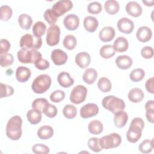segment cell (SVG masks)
<instances>
[{"label": "cell", "mask_w": 154, "mask_h": 154, "mask_svg": "<svg viewBox=\"0 0 154 154\" xmlns=\"http://www.w3.org/2000/svg\"><path fill=\"white\" fill-rule=\"evenodd\" d=\"M22 119L19 116H14L8 121L6 125L7 137L14 141L19 140L22 136Z\"/></svg>", "instance_id": "obj_1"}, {"label": "cell", "mask_w": 154, "mask_h": 154, "mask_svg": "<svg viewBox=\"0 0 154 154\" xmlns=\"http://www.w3.org/2000/svg\"><path fill=\"white\" fill-rule=\"evenodd\" d=\"M144 122L140 117L134 118L126 133V138L131 143H137L141 137Z\"/></svg>", "instance_id": "obj_2"}, {"label": "cell", "mask_w": 154, "mask_h": 154, "mask_svg": "<svg viewBox=\"0 0 154 154\" xmlns=\"http://www.w3.org/2000/svg\"><path fill=\"white\" fill-rule=\"evenodd\" d=\"M102 105L104 108L113 114L119 111H123L125 108V103L123 99L113 95L105 97L102 101Z\"/></svg>", "instance_id": "obj_3"}, {"label": "cell", "mask_w": 154, "mask_h": 154, "mask_svg": "<svg viewBox=\"0 0 154 154\" xmlns=\"http://www.w3.org/2000/svg\"><path fill=\"white\" fill-rule=\"evenodd\" d=\"M18 60L24 64H34L35 62L42 58V54L37 49L21 48L17 54Z\"/></svg>", "instance_id": "obj_4"}, {"label": "cell", "mask_w": 154, "mask_h": 154, "mask_svg": "<svg viewBox=\"0 0 154 154\" xmlns=\"http://www.w3.org/2000/svg\"><path fill=\"white\" fill-rule=\"evenodd\" d=\"M51 78L46 74L37 76L32 81L31 88L37 94H42L46 92L51 87Z\"/></svg>", "instance_id": "obj_5"}, {"label": "cell", "mask_w": 154, "mask_h": 154, "mask_svg": "<svg viewBox=\"0 0 154 154\" xmlns=\"http://www.w3.org/2000/svg\"><path fill=\"white\" fill-rule=\"evenodd\" d=\"M99 143L102 149L116 148L119 147L121 144L122 137L117 133H111L100 138Z\"/></svg>", "instance_id": "obj_6"}, {"label": "cell", "mask_w": 154, "mask_h": 154, "mask_svg": "<svg viewBox=\"0 0 154 154\" xmlns=\"http://www.w3.org/2000/svg\"><path fill=\"white\" fill-rule=\"evenodd\" d=\"M19 44L22 48L34 49L37 50L42 47V40L41 37H33V35L30 34H26L21 37Z\"/></svg>", "instance_id": "obj_7"}, {"label": "cell", "mask_w": 154, "mask_h": 154, "mask_svg": "<svg viewBox=\"0 0 154 154\" xmlns=\"http://www.w3.org/2000/svg\"><path fill=\"white\" fill-rule=\"evenodd\" d=\"M87 94V88L84 85H78L72 89L70 95V100L75 104H80L85 100Z\"/></svg>", "instance_id": "obj_8"}, {"label": "cell", "mask_w": 154, "mask_h": 154, "mask_svg": "<svg viewBox=\"0 0 154 154\" xmlns=\"http://www.w3.org/2000/svg\"><path fill=\"white\" fill-rule=\"evenodd\" d=\"M73 7V2L70 0H60L55 2L52 7V11L58 17L70 11Z\"/></svg>", "instance_id": "obj_9"}, {"label": "cell", "mask_w": 154, "mask_h": 154, "mask_svg": "<svg viewBox=\"0 0 154 154\" xmlns=\"http://www.w3.org/2000/svg\"><path fill=\"white\" fill-rule=\"evenodd\" d=\"M46 34V41L48 45L54 46L58 45L60 37V29L58 25L55 24L51 25L48 28Z\"/></svg>", "instance_id": "obj_10"}, {"label": "cell", "mask_w": 154, "mask_h": 154, "mask_svg": "<svg viewBox=\"0 0 154 154\" xmlns=\"http://www.w3.org/2000/svg\"><path fill=\"white\" fill-rule=\"evenodd\" d=\"M99 112L98 106L94 103H88L80 109V116L83 119H88L96 116Z\"/></svg>", "instance_id": "obj_11"}, {"label": "cell", "mask_w": 154, "mask_h": 154, "mask_svg": "<svg viewBox=\"0 0 154 154\" xmlns=\"http://www.w3.org/2000/svg\"><path fill=\"white\" fill-rule=\"evenodd\" d=\"M117 26L119 31L125 34L131 33L134 28V24L132 20L128 17L120 18L117 23Z\"/></svg>", "instance_id": "obj_12"}, {"label": "cell", "mask_w": 154, "mask_h": 154, "mask_svg": "<svg viewBox=\"0 0 154 154\" xmlns=\"http://www.w3.org/2000/svg\"><path fill=\"white\" fill-rule=\"evenodd\" d=\"M51 57L53 63L57 66L64 64L68 58L67 54L60 49H55L53 50L51 52Z\"/></svg>", "instance_id": "obj_13"}, {"label": "cell", "mask_w": 154, "mask_h": 154, "mask_svg": "<svg viewBox=\"0 0 154 154\" xmlns=\"http://www.w3.org/2000/svg\"><path fill=\"white\" fill-rule=\"evenodd\" d=\"M63 24L66 28L69 31L76 29L79 25V17L75 14H67L63 20Z\"/></svg>", "instance_id": "obj_14"}, {"label": "cell", "mask_w": 154, "mask_h": 154, "mask_svg": "<svg viewBox=\"0 0 154 154\" xmlns=\"http://www.w3.org/2000/svg\"><path fill=\"white\" fill-rule=\"evenodd\" d=\"M126 11L130 16L137 17L141 16L143 12L141 6L136 1H129L126 5Z\"/></svg>", "instance_id": "obj_15"}, {"label": "cell", "mask_w": 154, "mask_h": 154, "mask_svg": "<svg viewBox=\"0 0 154 154\" xmlns=\"http://www.w3.org/2000/svg\"><path fill=\"white\" fill-rule=\"evenodd\" d=\"M152 36V31L151 29L146 26H142L140 27L136 34L137 38L138 41L145 43L149 41Z\"/></svg>", "instance_id": "obj_16"}, {"label": "cell", "mask_w": 154, "mask_h": 154, "mask_svg": "<svg viewBox=\"0 0 154 154\" xmlns=\"http://www.w3.org/2000/svg\"><path fill=\"white\" fill-rule=\"evenodd\" d=\"M75 63L81 69L87 67L91 62V57L88 53L81 52L75 56Z\"/></svg>", "instance_id": "obj_17"}, {"label": "cell", "mask_w": 154, "mask_h": 154, "mask_svg": "<svg viewBox=\"0 0 154 154\" xmlns=\"http://www.w3.org/2000/svg\"><path fill=\"white\" fill-rule=\"evenodd\" d=\"M116 32L112 26H105L99 31V37L103 42H109L111 41L115 36Z\"/></svg>", "instance_id": "obj_18"}, {"label": "cell", "mask_w": 154, "mask_h": 154, "mask_svg": "<svg viewBox=\"0 0 154 154\" xmlns=\"http://www.w3.org/2000/svg\"><path fill=\"white\" fill-rule=\"evenodd\" d=\"M31 75V70L25 66H19L16 71V79L20 82H25L30 78Z\"/></svg>", "instance_id": "obj_19"}, {"label": "cell", "mask_w": 154, "mask_h": 154, "mask_svg": "<svg viewBox=\"0 0 154 154\" xmlns=\"http://www.w3.org/2000/svg\"><path fill=\"white\" fill-rule=\"evenodd\" d=\"M116 64L117 66L122 70L128 69L132 64V58L126 55H122L118 56L116 59Z\"/></svg>", "instance_id": "obj_20"}, {"label": "cell", "mask_w": 154, "mask_h": 154, "mask_svg": "<svg viewBox=\"0 0 154 154\" xmlns=\"http://www.w3.org/2000/svg\"><path fill=\"white\" fill-rule=\"evenodd\" d=\"M57 81L59 84L64 88H68L74 84V79L66 72H60L57 76Z\"/></svg>", "instance_id": "obj_21"}, {"label": "cell", "mask_w": 154, "mask_h": 154, "mask_svg": "<svg viewBox=\"0 0 154 154\" xmlns=\"http://www.w3.org/2000/svg\"><path fill=\"white\" fill-rule=\"evenodd\" d=\"M83 23L84 28L89 32H94L99 26V22L97 19L95 17L91 16L85 17L84 19Z\"/></svg>", "instance_id": "obj_22"}, {"label": "cell", "mask_w": 154, "mask_h": 154, "mask_svg": "<svg viewBox=\"0 0 154 154\" xmlns=\"http://www.w3.org/2000/svg\"><path fill=\"white\" fill-rule=\"evenodd\" d=\"M144 96L143 90L139 88H133L128 93V97L133 103H138L142 101Z\"/></svg>", "instance_id": "obj_23"}, {"label": "cell", "mask_w": 154, "mask_h": 154, "mask_svg": "<svg viewBox=\"0 0 154 154\" xmlns=\"http://www.w3.org/2000/svg\"><path fill=\"white\" fill-rule=\"evenodd\" d=\"M128 120V114L124 111H120L114 114V123L118 128H122L125 126Z\"/></svg>", "instance_id": "obj_24"}, {"label": "cell", "mask_w": 154, "mask_h": 154, "mask_svg": "<svg viewBox=\"0 0 154 154\" xmlns=\"http://www.w3.org/2000/svg\"><path fill=\"white\" fill-rule=\"evenodd\" d=\"M113 48L116 52H125L129 47V42L124 37H119L114 42Z\"/></svg>", "instance_id": "obj_25"}, {"label": "cell", "mask_w": 154, "mask_h": 154, "mask_svg": "<svg viewBox=\"0 0 154 154\" xmlns=\"http://www.w3.org/2000/svg\"><path fill=\"white\" fill-rule=\"evenodd\" d=\"M28 121L32 125H37L42 120V112L36 109H31L26 113Z\"/></svg>", "instance_id": "obj_26"}, {"label": "cell", "mask_w": 154, "mask_h": 154, "mask_svg": "<svg viewBox=\"0 0 154 154\" xmlns=\"http://www.w3.org/2000/svg\"><path fill=\"white\" fill-rule=\"evenodd\" d=\"M97 78V72L93 68L87 69L83 73L82 79L87 84H93Z\"/></svg>", "instance_id": "obj_27"}, {"label": "cell", "mask_w": 154, "mask_h": 154, "mask_svg": "<svg viewBox=\"0 0 154 154\" xmlns=\"http://www.w3.org/2000/svg\"><path fill=\"white\" fill-rule=\"evenodd\" d=\"M104 8L108 14L114 15L119 12L120 10V5L117 1L108 0L104 3Z\"/></svg>", "instance_id": "obj_28"}, {"label": "cell", "mask_w": 154, "mask_h": 154, "mask_svg": "<svg viewBox=\"0 0 154 154\" xmlns=\"http://www.w3.org/2000/svg\"><path fill=\"white\" fill-rule=\"evenodd\" d=\"M54 135L53 128L48 125L40 127L37 131V136L41 140H47L51 138Z\"/></svg>", "instance_id": "obj_29"}, {"label": "cell", "mask_w": 154, "mask_h": 154, "mask_svg": "<svg viewBox=\"0 0 154 154\" xmlns=\"http://www.w3.org/2000/svg\"><path fill=\"white\" fill-rule=\"evenodd\" d=\"M18 23L21 28L28 30L30 29L32 23V17L27 14H21L18 17Z\"/></svg>", "instance_id": "obj_30"}, {"label": "cell", "mask_w": 154, "mask_h": 154, "mask_svg": "<svg viewBox=\"0 0 154 154\" xmlns=\"http://www.w3.org/2000/svg\"><path fill=\"white\" fill-rule=\"evenodd\" d=\"M103 129V124L98 120L91 121L88 125V130L91 134L99 135L102 132Z\"/></svg>", "instance_id": "obj_31"}, {"label": "cell", "mask_w": 154, "mask_h": 154, "mask_svg": "<svg viewBox=\"0 0 154 154\" xmlns=\"http://www.w3.org/2000/svg\"><path fill=\"white\" fill-rule=\"evenodd\" d=\"M116 54L113 46L111 45H105L101 47L99 50L100 55L105 59H108L112 57Z\"/></svg>", "instance_id": "obj_32"}, {"label": "cell", "mask_w": 154, "mask_h": 154, "mask_svg": "<svg viewBox=\"0 0 154 154\" xmlns=\"http://www.w3.org/2000/svg\"><path fill=\"white\" fill-rule=\"evenodd\" d=\"M153 138H152L151 140L149 139H146L143 140L138 146L139 150L143 153H150L153 149Z\"/></svg>", "instance_id": "obj_33"}, {"label": "cell", "mask_w": 154, "mask_h": 154, "mask_svg": "<svg viewBox=\"0 0 154 154\" xmlns=\"http://www.w3.org/2000/svg\"><path fill=\"white\" fill-rule=\"evenodd\" d=\"M46 29V26L42 21L35 22L32 26V32L35 37H41L44 35Z\"/></svg>", "instance_id": "obj_34"}, {"label": "cell", "mask_w": 154, "mask_h": 154, "mask_svg": "<svg viewBox=\"0 0 154 154\" xmlns=\"http://www.w3.org/2000/svg\"><path fill=\"white\" fill-rule=\"evenodd\" d=\"M97 87L102 92L107 93L111 90L112 85L108 78L106 77H102L97 82Z\"/></svg>", "instance_id": "obj_35"}, {"label": "cell", "mask_w": 154, "mask_h": 154, "mask_svg": "<svg viewBox=\"0 0 154 154\" xmlns=\"http://www.w3.org/2000/svg\"><path fill=\"white\" fill-rule=\"evenodd\" d=\"M63 114L66 118L68 119H72L75 118L77 114V109L75 106L68 104L65 105L63 108Z\"/></svg>", "instance_id": "obj_36"}, {"label": "cell", "mask_w": 154, "mask_h": 154, "mask_svg": "<svg viewBox=\"0 0 154 154\" xmlns=\"http://www.w3.org/2000/svg\"><path fill=\"white\" fill-rule=\"evenodd\" d=\"M13 15L12 8L7 5L0 7V19L2 21H8Z\"/></svg>", "instance_id": "obj_37"}, {"label": "cell", "mask_w": 154, "mask_h": 154, "mask_svg": "<svg viewBox=\"0 0 154 154\" xmlns=\"http://www.w3.org/2000/svg\"><path fill=\"white\" fill-rule=\"evenodd\" d=\"M144 76V70L141 68H137L131 71L129 75V78L132 81L136 82L141 81Z\"/></svg>", "instance_id": "obj_38"}, {"label": "cell", "mask_w": 154, "mask_h": 154, "mask_svg": "<svg viewBox=\"0 0 154 154\" xmlns=\"http://www.w3.org/2000/svg\"><path fill=\"white\" fill-rule=\"evenodd\" d=\"M76 43L77 41L75 37L71 34H68L66 35L63 42L64 46L68 50H73L75 48Z\"/></svg>", "instance_id": "obj_39"}, {"label": "cell", "mask_w": 154, "mask_h": 154, "mask_svg": "<svg viewBox=\"0 0 154 154\" xmlns=\"http://www.w3.org/2000/svg\"><path fill=\"white\" fill-rule=\"evenodd\" d=\"M14 61V57L11 54L6 53L0 56V64L2 67L10 66Z\"/></svg>", "instance_id": "obj_40"}, {"label": "cell", "mask_w": 154, "mask_h": 154, "mask_svg": "<svg viewBox=\"0 0 154 154\" xmlns=\"http://www.w3.org/2000/svg\"><path fill=\"white\" fill-rule=\"evenodd\" d=\"M1 92H0V98L9 97L13 94L14 89L13 88L7 84H5L3 83L0 84Z\"/></svg>", "instance_id": "obj_41"}, {"label": "cell", "mask_w": 154, "mask_h": 154, "mask_svg": "<svg viewBox=\"0 0 154 154\" xmlns=\"http://www.w3.org/2000/svg\"><path fill=\"white\" fill-rule=\"evenodd\" d=\"M43 112L48 117L54 118L57 116L58 110L55 105L48 103L44 108Z\"/></svg>", "instance_id": "obj_42"}, {"label": "cell", "mask_w": 154, "mask_h": 154, "mask_svg": "<svg viewBox=\"0 0 154 154\" xmlns=\"http://www.w3.org/2000/svg\"><path fill=\"white\" fill-rule=\"evenodd\" d=\"M48 103V102L45 98H37L32 103V108L39 110L43 112L45 106Z\"/></svg>", "instance_id": "obj_43"}, {"label": "cell", "mask_w": 154, "mask_h": 154, "mask_svg": "<svg viewBox=\"0 0 154 154\" xmlns=\"http://www.w3.org/2000/svg\"><path fill=\"white\" fill-rule=\"evenodd\" d=\"M102 10V6L99 2L94 1L88 4L87 6V11L89 13L93 14H99Z\"/></svg>", "instance_id": "obj_44"}, {"label": "cell", "mask_w": 154, "mask_h": 154, "mask_svg": "<svg viewBox=\"0 0 154 154\" xmlns=\"http://www.w3.org/2000/svg\"><path fill=\"white\" fill-rule=\"evenodd\" d=\"M99 138L97 137L90 138L87 142L88 147L94 152H100L102 149L100 147L99 143Z\"/></svg>", "instance_id": "obj_45"}, {"label": "cell", "mask_w": 154, "mask_h": 154, "mask_svg": "<svg viewBox=\"0 0 154 154\" xmlns=\"http://www.w3.org/2000/svg\"><path fill=\"white\" fill-rule=\"evenodd\" d=\"M32 151L35 154H48L49 153V148L45 144L37 143L32 147Z\"/></svg>", "instance_id": "obj_46"}, {"label": "cell", "mask_w": 154, "mask_h": 154, "mask_svg": "<svg viewBox=\"0 0 154 154\" xmlns=\"http://www.w3.org/2000/svg\"><path fill=\"white\" fill-rule=\"evenodd\" d=\"M43 16L45 20L51 25H54L57 20V17L54 14V13L52 11V9L51 8L47 9L45 11Z\"/></svg>", "instance_id": "obj_47"}, {"label": "cell", "mask_w": 154, "mask_h": 154, "mask_svg": "<svg viewBox=\"0 0 154 154\" xmlns=\"http://www.w3.org/2000/svg\"><path fill=\"white\" fill-rule=\"evenodd\" d=\"M65 97V93L60 90H57L53 91L50 95V99L55 103L60 102Z\"/></svg>", "instance_id": "obj_48"}, {"label": "cell", "mask_w": 154, "mask_h": 154, "mask_svg": "<svg viewBox=\"0 0 154 154\" xmlns=\"http://www.w3.org/2000/svg\"><path fill=\"white\" fill-rule=\"evenodd\" d=\"M34 66L38 70H44L49 67L50 64H49V62L47 60L43 59L42 58L38 59V60H37L35 62Z\"/></svg>", "instance_id": "obj_49"}, {"label": "cell", "mask_w": 154, "mask_h": 154, "mask_svg": "<svg viewBox=\"0 0 154 154\" xmlns=\"http://www.w3.org/2000/svg\"><path fill=\"white\" fill-rule=\"evenodd\" d=\"M141 56L146 59H150L153 56V49L151 46H144L141 50Z\"/></svg>", "instance_id": "obj_50"}, {"label": "cell", "mask_w": 154, "mask_h": 154, "mask_svg": "<svg viewBox=\"0 0 154 154\" xmlns=\"http://www.w3.org/2000/svg\"><path fill=\"white\" fill-rule=\"evenodd\" d=\"M1 45V51L0 54H4L7 53V52L10 50V43L7 39H1L0 41Z\"/></svg>", "instance_id": "obj_51"}, {"label": "cell", "mask_w": 154, "mask_h": 154, "mask_svg": "<svg viewBox=\"0 0 154 154\" xmlns=\"http://www.w3.org/2000/svg\"><path fill=\"white\" fill-rule=\"evenodd\" d=\"M145 87L146 90L151 93H154V89H153V77H151L150 78L148 79L145 84Z\"/></svg>", "instance_id": "obj_52"}, {"label": "cell", "mask_w": 154, "mask_h": 154, "mask_svg": "<svg viewBox=\"0 0 154 154\" xmlns=\"http://www.w3.org/2000/svg\"><path fill=\"white\" fill-rule=\"evenodd\" d=\"M145 109L147 112H154V102L153 100H148L145 104Z\"/></svg>", "instance_id": "obj_53"}, {"label": "cell", "mask_w": 154, "mask_h": 154, "mask_svg": "<svg viewBox=\"0 0 154 154\" xmlns=\"http://www.w3.org/2000/svg\"><path fill=\"white\" fill-rule=\"evenodd\" d=\"M146 117L147 121L151 123L154 122V112H146Z\"/></svg>", "instance_id": "obj_54"}, {"label": "cell", "mask_w": 154, "mask_h": 154, "mask_svg": "<svg viewBox=\"0 0 154 154\" xmlns=\"http://www.w3.org/2000/svg\"><path fill=\"white\" fill-rule=\"evenodd\" d=\"M143 4H144L146 6H148V7H150V6H153V4H154V1L152 0V1H142Z\"/></svg>", "instance_id": "obj_55"}]
</instances>
